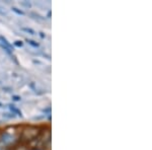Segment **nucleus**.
I'll use <instances>...</instances> for the list:
<instances>
[{
    "mask_svg": "<svg viewBox=\"0 0 152 150\" xmlns=\"http://www.w3.org/2000/svg\"><path fill=\"white\" fill-rule=\"evenodd\" d=\"M42 130L38 126H26L19 132V143H31V142L35 141L39 139V137L42 134Z\"/></svg>",
    "mask_w": 152,
    "mask_h": 150,
    "instance_id": "1",
    "label": "nucleus"
},
{
    "mask_svg": "<svg viewBox=\"0 0 152 150\" xmlns=\"http://www.w3.org/2000/svg\"><path fill=\"white\" fill-rule=\"evenodd\" d=\"M0 142L9 150H11L19 143V133L14 130H5L0 135Z\"/></svg>",
    "mask_w": 152,
    "mask_h": 150,
    "instance_id": "2",
    "label": "nucleus"
},
{
    "mask_svg": "<svg viewBox=\"0 0 152 150\" xmlns=\"http://www.w3.org/2000/svg\"><path fill=\"white\" fill-rule=\"evenodd\" d=\"M0 45L6 47L7 49H9L10 51H12L13 52V47H12V45L10 43H9L8 41H7V39L5 38V37L3 36H0Z\"/></svg>",
    "mask_w": 152,
    "mask_h": 150,
    "instance_id": "3",
    "label": "nucleus"
},
{
    "mask_svg": "<svg viewBox=\"0 0 152 150\" xmlns=\"http://www.w3.org/2000/svg\"><path fill=\"white\" fill-rule=\"evenodd\" d=\"M8 107H9V109H10V110L12 112V114H14V115H18V117H20V118H23V113L20 112V110L18 109V108H16L14 105H8Z\"/></svg>",
    "mask_w": 152,
    "mask_h": 150,
    "instance_id": "4",
    "label": "nucleus"
},
{
    "mask_svg": "<svg viewBox=\"0 0 152 150\" xmlns=\"http://www.w3.org/2000/svg\"><path fill=\"white\" fill-rule=\"evenodd\" d=\"M26 42H28V45H31V47H34V48H39V46H40V45H39V43H37V42H35L34 40H28V39Z\"/></svg>",
    "mask_w": 152,
    "mask_h": 150,
    "instance_id": "5",
    "label": "nucleus"
},
{
    "mask_svg": "<svg viewBox=\"0 0 152 150\" xmlns=\"http://www.w3.org/2000/svg\"><path fill=\"white\" fill-rule=\"evenodd\" d=\"M12 11L13 12H15L16 14H18V15H24V12L23 10H20V9H18V8H16V7H12Z\"/></svg>",
    "mask_w": 152,
    "mask_h": 150,
    "instance_id": "6",
    "label": "nucleus"
},
{
    "mask_svg": "<svg viewBox=\"0 0 152 150\" xmlns=\"http://www.w3.org/2000/svg\"><path fill=\"white\" fill-rule=\"evenodd\" d=\"M3 117L7 118V119H15L16 116L14 114H8V113H5V114H3Z\"/></svg>",
    "mask_w": 152,
    "mask_h": 150,
    "instance_id": "7",
    "label": "nucleus"
},
{
    "mask_svg": "<svg viewBox=\"0 0 152 150\" xmlns=\"http://www.w3.org/2000/svg\"><path fill=\"white\" fill-rule=\"evenodd\" d=\"M20 5H23L24 7H28V8H31V3L28 1H21L20 2Z\"/></svg>",
    "mask_w": 152,
    "mask_h": 150,
    "instance_id": "8",
    "label": "nucleus"
},
{
    "mask_svg": "<svg viewBox=\"0 0 152 150\" xmlns=\"http://www.w3.org/2000/svg\"><path fill=\"white\" fill-rule=\"evenodd\" d=\"M21 29L24 31H26V33H29L31 35H36L35 31H34V29H29V28H23Z\"/></svg>",
    "mask_w": 152,
    "mask_h": 150,
    "instance_id": "9",
    "label": "nucleus"
},
{
    "mask_svg": "<svg viewBox=\"0 0 152 150\" xmlns=\"http://www.w3.org/2000/svg\"><path fill=\"white\" fill-rule=\"evenodd\" d=\"M0 15H7V10L2 6H0Z\"/></svg>",
    "mask_w": 152,
    "mask_h": 150,
    "instance_id": "10",
    "label": "nucleus"
},
{
    "mask_svg": "<svg viewBox=\"0 0 152 150\" xmlns=\"http://www.w3.org/2000/svg\"><path fill=\"white\" fill-rule=\"evenodd\" d=\"M14 46H15V47H23V43L21 41H15V42H14Z\"/></svg>",
    "mask_w": 152,
    "mask_h": 150,
    "instance_id": "11",
    "label": "nucleus"
},
{
    "mask_svg": "<svg viewBox=\"0 0 152 150\" xmlns=\"http://www.w3.org/2000/svg\"><path fill=\"white\" fill-rule=\"evenodd\" d=\"M12 98H13V100H15V102H19V100H21L20 97H18V95H13Z\"/></svg>",
    "mask_w": 152,
    "mask_h": 150,
    "instance_id": "12",
    "label": "nucleus"
},
{
    "mask_svg": "<svg viewBox=\"0 0 152 150\" xmlns=\"http://www.w3.org/2000/svg\"><path fill=\"white\" fill-rule=\"evenodd\" d=\"M29 150H45V149H41V148H37V147H35V148H31Z\"/></svg>",
    "mask_w": 152,
    "mask_h": 150,
    "instance_id": "13",
    "label": "nucleus"
}]
</instances>
